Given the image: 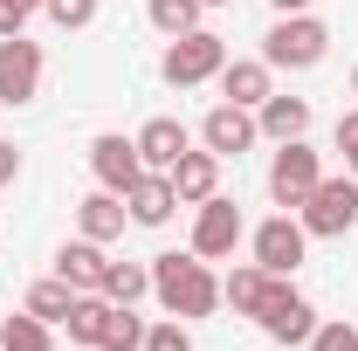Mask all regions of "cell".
Returning a JSON list of instances; mask_svg holds the SVG:
<instances>
[{"instance_id":"cell-1","label":"cell","mask_w":358,"mask_h":351,"mask_svg":"<svg viewBox=\"0 0 358 351\" xmlns=\"http://www.w3.org/2000/svg\"><path fill=\"white\" fill-rule=\"evenodd\" d=\"M152 296H159L166 317L193 324V317H214L221 310V275H214V262H200L193 248L186 255L166 248V255H152Z\"/></svg>"},{"instance_id":"cell-2","label":"cell","mask_w":358,"mask_h":351,"mask_svg":"<svg viewBox=\"0 0 358 351\" xmlns=\"http://www.w3.org/2000/svg\"><path fill=\"white\" fill-rule=\"evenodd\" d=\"M296 220H303L310 241H345L358 227V179L352 173H324L310 186V200L296 207Z\"/></svg>"},{"instance_id":"cell-3","label":"cell","mask_w":358,"mask_h":351,"mask_svg":"<svg viewBox=\"0 0 358 351\" xmlns=\"http://www.w3.org/2000/svg\"><path fill=\"white\" fill-rule=\"evenodd\" d=\"M324 55H331V28L317 14H275V28L262 35L268 69H317Z\"/></svg>"},{"instance_id":"cell-4","label":"cell","mask_w":358,"mask_h":351,"mask_svg":"<svg viewBox=\"0 0 358 351\" xmlns=\"http://www.w3.org/2000/svg\"><path fill=\"white\" fill-rule=\"evenodd\" d=\"M255 324H262L268 345H310V331H317V303L303 296V289H289V275H268Z\"/></svg>"},{"instance_id":"cell-5","label":"cell","mask_w":358,"mask_h":351,"mask_svg":"<svg viewBox=\"0 0 358 351\" xmlns=\"http://www.w3.org/2000/svg\"><path fill=\"white\" fill-rule=\"evenodd\" d=\"M227 62V42L214 35V28H193V35H179V42H166V55H159V76L173 89H200L214 83Z\"/></svg>"},{"instance_id":"cell-6","label":"cell","mask_w":358,"mask_h":351,"mask_svg":"<svg viewBox=\"0 0 358 351\" xmlns=\"http://www.w3.org/2000/svg\"><path fill=\"white\" fill-rule=\"evenodd\" d=\"M324 179V159H317L303 138H289V145H275V159H268V200L289 214V207H303L310 200V186Z\"/></svg>"},{"instance_id":"cell-7","label":"cell","mask_w":358,"mask_h":351,"mask_svg":"<svg viewBox=\"0 0 358 351\" xmlns=\"http://www.w3.org/2000/svg\"><path fill=\"white\" fill-rule=\"evenodd\" d=\"M248 248H255V268H268V275H296L303 255H310V234H303L296 214H268L262 227L248 234Z\"/></svg>"},{"instance_id":"cell-8","label":"cell","mask_w":358,"mask_h":351,"mask_svg":"<svg viewBox=\"0 0 358 351\" xmlns=\"http://www.w3.org/2000/svg\"><path fill=\"white\" fill-rule=\"evenodd\" d=\"M42 42H28V35H7L0 42V103L7 110H21V103H35L42 96Z\"/></svg>"},{"instance_id":"cell-9","label":"cell","mask_w":358,"mask_h":351,"mask_svg":"<svg viewBox=\"0 0 358 351\" xmlns=\"http://www.w3.org/2000/svg\"><path fill=\"white\" fill-rule=\"evenodd\" d=\"M241 234H248V227H241V207L214 193V200H200V214H193V241H186V248H193L200 262H221V255L241 248Z\"/></svg>"},{"instance_id":"cell-10","label":"cell","mask_w":358,"mask_h":351,"mask_svg":"<svg viewBox=\"0 0 358 351\" xmlns=\"http://www.w3.org/2000/svg\"><path fill=\"white\" fill-rule=\"evenodd\" d=\"M255 138H262V124H255V110H241V103H214V110L200 117V145H207L214 159L255 152Z\"/></svg>"},{"instance_id":"cell-11","label":"cell","mask_w":358,"mask_h":351,"mask_svg":"<svg viewBox=\"0 0 358 351\" xmlns=\"http://www.w3.org/2000/svg\"><path fill=\"white\" fill-rule=\"evenodd\" d=\"M90 173H96V186H110V193H131L138 173H145L138 138H124V131H96V138H90Z\"/></svg>"},{"instance_id":"cell-12","label":"cell","mask_w":358,"mask_h":351,"mask_svg":"<svg viewBox=\"0 0 358 351\" xmlns=\"http://www.w3.org/2000/svg\"><path fill=\"white\" fill-rule=\"evenodd\" d=\"M221 103H241V110H262L268 89H275V69H268L262 55H227L221 62Z\"/></svg>"},{"instance_id":"cell-13","label":"cell","mask_w":358,"mask_h":351,"mask_svg":"<svg viewBox=\"0 0 358 351\" xmlns=\"http://www.w3.org/2000/svg\"><path fill=\"white\" fill-rule=\"evenodd\" d=\"M186 152H193V131H186L179 117H152V124L138 131V159H145V173H173Z\"/></svg>"},{"instance_id":"cell-14","label":"cell","mask_w":358,"mask_h":351,"mask_svg":"<svg viewBox=\"0 0 358 351\" xmlns=\"http://www.w3.org/2000/svg\"><path fill=\"white\" fill-rule=\"evenodd\" d=\"M55 275H62V282H69V289H103V275H110V255H103V241H83V234H76V241H62V248H55Z\"/></svg>"},{"instance_id":"cell-15","label":"cell","mask_w":358,"mask_h":351,"mask_svg":"<svg viewBox=\"0 0 358 351\" xmlns=\"http://www.w3.org/2000/svg\"><path fill=\"white\" fill-rule=\"evenodd\" d=\"M179 207L173 193V173H138V186L124 193V214H131V227H166Z\"/></svg>"},{"instance_id":"cell-16","label":"cell","mask_w":358,"mask_h":351,"mask_svg":"<svg viewBox=\"0 0 358 351\" xmlns=\"http://www.w3.org/2000/svg\"><path fill=\"white\" fill-rule=\"evenodd\" d=\"M76 227H83V241H117L124 227H131V214H124V193H110V186H96L83 207H76Z\"/></svg>"},{"instance_id":"cell-17","label":"cell","mask_w":358,"mask_h":351,"mask_svg":"<svg viewBox=\"0 0 358 351\" xmlns=\"http://www.w3.org/2000/svg\"><path fill=\"white\" fill-rule=\"evenodd\" d=\"M173 193H179V207H200V200H214L221 193V159L200 145V152H186L173 166Z\"/></svg>"},{"instance_id":"cell-18","label":"cell","mask_w":358,"mask_h":351,"mask_svg":"<svg viewBox=\"0 0 358 351\" xmlns=\"http://www.w3.org/2000/svg\"><path fill=\"white\" fill-rule=\"evenodd\" d=\"M255 124H262V138H275V145L303 138V131H310V96H282V89H268V103L255 110Z\"/></svg>"},{"instance_id":"cell-19","label":"cell","mask_w":358,"mask_h":351,"mask_svg":"<svg viewBox=\"0 0 358 351\" xmlns=\"http://www.w3.org/2000/svg\"><path fill=\"white\" fill-rule=\"evenodd\" d=\"M262 289H268V268H255V262H234L221 275V303H234V317H255L262 310Z\"/></svg>"},{"instance_id":"cell-20","label":"cell","mask_w":358,"mask_h":351,"mask_svg":"<svg viewBox=\"0 0 358 351\" xmlns=\"http://www.w3.org/2000/svg\"><path fill=\"white\" fill-rule=\"evenodd\" d=\"M76 296H83V289H69L62 275H42V282H35V289L21 296V310H28V317H42V324H69Z\"/></svg>"},{"instance_id":"cell-21","label":"cell","mask_w":358,"mask_h":351,"mask_svg":"<svg viewBox=\"0 0 358 351\" xmlns=\"http://www.w3.org/2000/svg\"><path fill=\"white\" fill-rule=\"evenodd\" d=\"M96 351H145V317H138V303H110Z\"/></svg>"},{"instance_id":"cell-22","label":"cell","mask_w":358,"mask_h":351,"mask_svg":"<svg viewBox=\"0 0 358 351\" xmlns=\"http://www.w3.org/2000/svg\"><path fill=\"white\" fill-rule=\"evenodd\" d=\"M145 14H152V28H159L166 42H179V35H193V28H200V14H207V7H200V0H152Z\"/></svg>"},{"instance_id":"cell-23","label":"cell","mask_w":358,"mask_h":351,"mask_svg":"<svg viewBox=\"0 0 358 351\" xmlns=\"http://www.w3.org/2000/svg\"><path fill=\"white\" fill-rule=\"evenodd\" d=\"M103 296H110V303H138V296H152V262H110Z\"/></svg>"},{"instance_id":"cell-24","label":"cell","mask_w":358,"mask_h":351,"mask_svg":"<svg viewBox=\"0 0 358 351\" xmlns=\"http://www.w3.org/2000/svg\"><path fill=\"white\" fill-rule=\"evenodd\" d=\"M0 351H55V338H48L42 317H0Z\"/></svg>"},{"instance_id":"cell-25","label":"cell","mask_w":358,"mask_h":351,"mask_svg":"<svg viewBox=\"0 0 358 351\" xmlns=\"http://www.w3.org/2000/svg\"><path fill=\"white\" fill-rule=\"evenodd\" d=\"M103 317H110V296H103V289H90V296H76V310H69V338L96 351V338H103Z\"/></svg>"},{"instance_id":"cell-26","label":"cell","mask_w":358,"mask_h":351,"mask_svg":"<svg viewBox=\"0 0 358 351\" xmlns=\"http://www.w3.org/2000/svg\"><path fill=\"white\" fill-rule=\"evenodd\" d=\"M42 14L62 28V35H76V28H90V21H96V0H42Z\"/></svg>"},{"instance_id":"cell-27","label":"cell","mask_w":358,"mask_h":351,"mask_svg":"<svg viewBox=\"0 0 358 351\" xmlns=\"http://www.w3.org/2000/svg\"><path fill=\"white\" fill-rule=\"evenodd\" d=\"M145 351H193V331L179 317H159V324H145Z\"/></svg>"},{"instance_id":"cell-28","label":"cell","mask_w":358,"mask_h":351,"mask_svg":"<svg viewBox=\"0 0 358 351\" xmlns=\"http://www.w3.org/2000/svg\"><path fill=\"white\" fill-rule=\"evenodd\" d=\"M310 351H358V331L345 324V317H331V324L310 331Z\"/></svg>"},{"instance_id":"cell-29","label":"cell","mask_w":358,"mask_h":351,"mask_svg":"<svg viewBox=\"0 0 358 351\" xmlns=\"http://www.w3.org/2000/svg\"><path fill=\"white\" fill-rule=\"evenodd\" d=\"M338 152H345V173L358 179V110H345V117H338Z\"/></svg>"},{"instance_id":"cell-30","label":"cell","mask_w":358,"mask_h":351,"mask_svg":"<svg viewBox=\"0 0 358 351\" xmlns=\"http://www.w3.org/2000/svg\"><path fill=\"white\" fill-rule=\"evenodd\" d=\"M28 14H35V7H21V0H0V42H7V35H28Z\"/></svg>"},{"instance_id":"cell-31","label":"cell","mask_w":358,"mask_h":351,"mask_svg":"<svg viewBox=\"0 0 358 351\" xmlns=\"http://www.w3.org/2000/svg\"><path fill=\"white\" fill-rule=\"evenodd\" d=\"M14 179H21V145L0 138V186H14Z\"/></svg>"},{"instance_id":"cell-32","label":"cell","mask_w":358,"mask_h":351,"mask_svg":"<svg viewBox=\"0 0 358 351\" xmlns=\"http://www.w3.org/2000/svg\"><path fill=\"white\" fill-rule=\"evenodd\" d=\"M275 14H310V0H268Z\"/></svg>"},{"instance_id":"cell-33","label":"cell","mask_w":358,"mask_h":351,"mask_svg":"<svg viewBox=\"0 0 358 351\" xmlns=\"http://www.w3.org/2000/svg\"><path fill=\"white\" fill-rule=\"evenodd\" d=\"M200 7H227V0H200Z\"/></svg>"},{"instance_id":"cell-34","label":"cell","mask_w":358,"mask_h":351,"mask_svg":"<svg viewBox=\"0 0 358 351\" xmlns=\"http://www.w3.org/2000/svg\"><path fill=\"white\" fill-rule=\"evenodd\" d=\"M352 96H358V69H352Z\"/></svg>"},{"instance_id":"cell-35","label":"cell","mask_w":358,"mask_h":351,"mask_svg":"<svg viewBox=\"0 0 358 351\" xmlns=\"http://www.w3.org/2000/svg\"><path fill=\"white\" fill-rule=\"evenodd\" d=\"M21 7H42V0H21Z\"/></svg>"}]
</instances>
